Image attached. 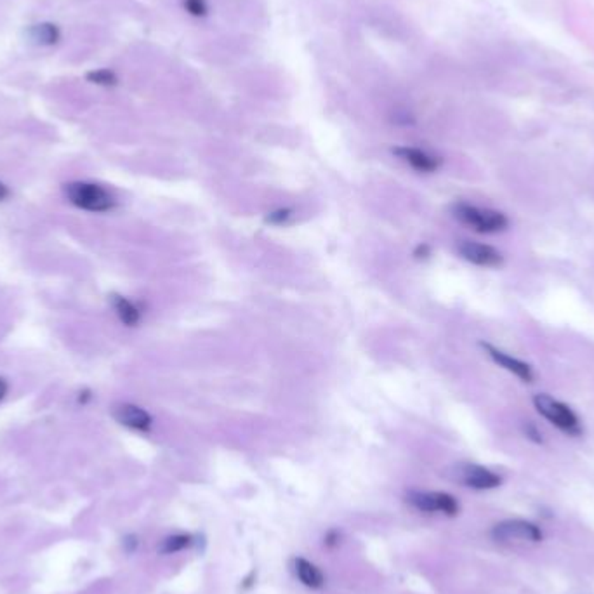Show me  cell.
<instances>
[{"label": "cell", "instance_id": "cell-12", "mask_svg": "<svg viewBox=\"0 0 594 594\" xmlns=\"http://www.w3.org/2000/svg\"><path fill=\"white\" fill-rule=\"evenodd\" d=\"M111 303H113L115 311H117L118 318L124 325L127 327H136L141 320V311L137 310L134 303H131L129 299L122 296H113L111 297Z\"/></svg>", "mask_w": 594, "mask_h": 594}, {"label": "cell", "instance_id": "cell-15", "mask_svg": "<svg viewBox=\"0 0 594 594\" xmlns=\"http://www.w3.org/2000/svg\"><path fill=\"white\" fill-rule=\"evenodd\" d=\"M87 80L92 82V84L106 85V87H108V85L117 84V77H115V73L110 72V70H96V72H89Z\"/></svg>", "mask_w": 594, "mask_h": 594}, {"label": "cell", "instance_id": "cell-3", "mask_svg": "<svg viewBox=\"0 0 594 594\" xmlns=\"http://www.w3.org/2000/svg\"><path fill=\"white\" fill-rule=\"evenodd\" d=\"M65 195L70 203L89 213H108L117 203L108 189L85 181L65 184Z\"/></svg>", "mask_w": 594, "mask_h": 594}, {"label": "cell", "instance_id": "cell-16", "mask_svg": "<svg viewBox=\"0 0 594 594\" xmlns=\"http://www.w3.org/2000/svg\"><path fill=\"white\" fill-rule=\"evenodd\" d=\"M184 9H187L191 16L200 18L207 14V4L206 0H184Z\"/></svg>", "mask_w": 594, "mask_h": 594}, {"label": "cell", "instance_id": "cell-17", "mask_svg": "<svg viewBox=\"0 0 594 594\" xmlns=\"http://www.w3.org/2000/svg\"><path fill=\"white\" fill-rule=\"evenodd\" d=\"M289 217H292V209H278L270 214L268 221L273 222V225H282V222L287 221Z\"/></svg>", "mask_w": 594, "mask_h": 594}, {"label": "cell", "instance_id": "cell-19", "mask_svg": "<svg viewBox=\"0 0 594 594\" xmlns=\"http://www.w3.org/2000/svg\"><path fill=\"white\" fill-rule=\"evenodd\" d=\"M6 395H7V382H6V379L0 377V400H2Z\"/></svg>", "mask_w": 594, "mask_h": 594}, {"label": "cell", "instance_id": "cell-8", "mask_svg": "<svg viewBox=\"0 0 594 594\" xmlns=\"http://www.w3.org/2000/svg\"><path fill=\"white\" fill-rule=\"evenodd\" d=\"M111 415L115 417V421L120 422L122 426L129 429H134V431H150L151 424H153V419L148 414L144 408L134 405V403H117L111 408Z\"/></svg>", "mask_w": 594, "mask_h": 594}, {"label": "cell", "instance_id": "cell-4", "mask_svg": "<svg viewBox=\"0 0 594 594\" xmlns=\"http://www.w3.org/2000/svg\"><path fill=\"white\" fill-rule=\"evenodd\" d=\"M493 541L507 545L537 544L542 541V530L526 519H506L492 529Z\"/></svg>", "mask_w": 594, "mask_h": 594}, {"label": "cell", "instance_id": "cell-14", "mask_svg": "<svg viewBox=\"0 0 594 594\" xmlns=\"http://www.w3.org/2000/svg\"><path fill=\"white\" fill-rule=\"evenodd\" d=\"M193 544V537L188 533H174V536L165 537L160 544L162 555H176Z\"/></svg>", "mask_w": 594, "mask_h": 594}, {"label": "cell", "instance_id": "cell-10", "mask_svg": "<svg viewBox=\"0 0 594 594\" xmlns=\"http://www.w3.org/2000/svg\"><path fill=\"white\" fill-rule=\"evenodd\" d=\"M393 153L398 155L403 162L408 163L412 169L419 170V172H434L440 167L441 160L434 155L428 153L424 150H419V148H410V146H398L393 150Z\"/></svg>", "mask_w": 594, "mask_h": 594}, {"label": "cell", "instance_id": "cell-9", "mask_svg": "<svg viewBox=\"0 0 594 594\" xmlns=\"http://www.w3.org/2000/svg\"><path fill=\"white\" fill-rule=\"evenodd\" d=\"M481 348H484V350L486 351V355L493 360V363H497L499 367L506 369L507 372L513 374V376L518 377L519 381L533 382V370L526 362H523V360H519V358H514V356L507 355L506 351L499 350V348L492 346V344H488V343H481Z\"/></svg>", "mask_w": 594, "mask_h": 594}, {"label": "cell", "instance_id": "cell-18", "mask_svg": "<svg viewBox=\"0 0 594 594\" xmlns=\"http://www.w3.org/2000/svg\"><path fill=\"white\" fill-rule=\"evenodd\" d=\"M339 542H341V533L337 532V530H330V532L325 536V545H329V548H334V545H337Z\"/></svg>", "mask_w": 594, "mask_h": 594}, {"label": "cell", "instance_id": "cell-5", "mask_svg": "<svg viewBox=\"0 0 594 594\" xmlns=\"http://www.w3.org/2000/svg\"><path fill=\"white\" fill-rule=\"evenodd\" d=\"M407 503L414 510L428 514H445V516H457L459 503L454 495L445 492H426V490H410L407 493Z\"/></svg>", "mask_w": 594, "mask_h": 594}, {"label": "cell", "instance_id": "cell-13", "mask_svg": "<svg viewBox=\"0 0 594 594\" xmlns=\"http://www.w3.org/2000/svg\"><path fill=\"white\" fill-rule=\"evenodd\" d=\"M30 39L40 46H53L59 40V28L53 23H40L30 28L28 32Z\"/></svg>", "mask_w": 594, "mask_h": 594}, {"label": "cell", "instance_id": "cell-2", "mask_svg": "<svg viewBox=\"0 0 594 594\" xmlns=\"http://www.w3.org/2000/svg\"><path fill=\"white\" fill-rule=\"evenodd\" d=\"M533 405H536L537 412L542 417L548 419L552 426H556L560 431L568 434V436H581L582 431H584L579 415L567 403L552 398L548 393H541V395L533 396Z\"/></svg>", "mask_w": 594, "mask_h": 594}, {"label": "cell", "instance_id": "cell-11", "mask_svg": "<svg viewBox=\"0 0 594 594\" xmlns=\"http://www.w3.org/2000/svg\"><path fill=\"white\" fill-rule=\"evenodd\" d=\"M292 571H294L296 577L299 579L301 584L306 586V588L322 589L325 586L324 571L315 565V563H311L310 560L297 556V558L292 560Z\"/></svg>", "mask_w": 594, "mask_h": 594}, {"label": "cell", "instance_id": "cell-6", "mask_svg": "<svg viewBox=\"0 0 594 594\" xmlns=\"http://www.w3.org/2000/svg\"><path fill=\"white\" fill-rule=\"evenodd\" d=\"M454 480L474 490H492L503 484V478L478 464H460L454 469Z\"/></svg>", "mask_w": 594, "mask_h": 594}, {"label": "cell", "instance_id": "cell-1", "mask_svg": "<svg viewBox=\"0 0 594 594\" xmlns=\"http://www.w3.org/2000/svg\"><path fill=\"white\" fill-rule=\"evenodd\" d=\"M454 216L462 225L469 226L476 233L492 235V233H503L510 228V219L504 213L488 207L471 206V203H457L454 206Z\"/></svg>", "mask_w": 594, "mask_h": 594}, {"label": "cell", "instance_id": "cell-7", "mask_svg": "<svg viewBox=\"0 0 594 594\" xmlns=\"http://www.w3.org/2000/svg\"><path fill=\"white\" fill-rule=\"evenodd\" d=\"M459 254L471 265L481 266V268H499L504 265V255L499 248L492 245L473 242V240H462L457 245Z\"/></svg>", "mask_w": 594, "mask_h": 594}, {"label": "cell", "instance_id": "cell-20", "mask_svg": "<svg viewBox=\"0 0 594 594\" xmlns=\"http://www.w3.org/2000/svg\"><path fill=\"white\" fill-rule=\"evenodd\" d=\"M7 196H9V189H7L6 184L0 183V202H2V200H6Z\"/></svg>", "mask_w": 594, "mask_h": 594}]
</instances>
